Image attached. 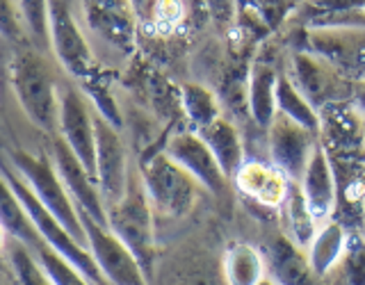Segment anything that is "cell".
<instances>
[{
	"label": "cell",
	"mask_w": 365,
	"mask_h": 285,
	"mask_svg": "<svg viewBox=\"0 0 365 285\" xmlns=\"http://www.w3.org/2000/svg\"><path fill=\"white\" fill-rule=\"evenodd\" d=\"M51 53L34 48L30 41L16 43L9 62V78L23 114L48 137L57 135L60 119V80L48 62Z\"/></svg>",
	"instance_id": "1"
},
{
	"label": "cell",
	"mask_w": 365,
	"mask_h": 285,
	"mask_svg": "<svg viewBox=\"0 0 365 285\" xmlns=\"http://www.w3.org/2000/svg\"><path fill=\"white\" fill-rule=\"evenodd\" d=\"M153 205L148 201L140 171H133L123 197L108 205V228L128 247L148 279L155 267V224Z\"/></svg>",
	"instance_id": "2"
},
{
	"label": "cell",
	"mask_w": 365,
	"mask_h": 285,
	"mask_svg": "<svg viewBox=\"0 0 365 285\" xmlns=\"http://www.w3.org/2000/svg\"><path fill=\"white\" fill-rule=\"evenodd\" d=\"M9 165L14 167L21 178L32 187V192L41 199V203L48 208L55 219L60 222L78 244L87 249V233L83 219H80V210L73 203L71 194L66 192L64 182L57 174V167L53 162L51 153H26V151H9L5 155Z\"/></svg>",
	"instance_id": "3"
},
{
	"label": "cell",
	"mask_w": 365,
	"mask_h": 285,
	"mask_svg": "<svg viewBox=\"0 0 365 285\" xmlns=\"http://www.w3.org/2000/svg\"><path fill=\"white\" fill-rule=\"evenodd\" d=\"M51 55L80 85L91 83L96 73V57L83 23L76 16L73 0H48Z\"/></svg>",
	"instance_id": "4"
},
{
	"label": "cell",
	"mask_w": 365,
	"mask_h": 285,
	"mask_svg": "<svg viewBox=\"0 0 365 285\" xmlns=\"http://www.w3.org/2000/svg\"><path fill=\"white\" fill-rule=\"evenodd\" d=\"M140 176L155 214L180 219L190 214L197 203L201 185L165 153V148L146 160L140 169Z\"/></svg>",
	"instance_id": "5"
},
{
	"label": "cell",
	"mask_w": 365,
	"mask_h": 285,
	"mask_svg": "<svg viewBox=\"0 0 365 285\" xmlns=\"http://www.w3.org/2000/svg\"><path fill=\"white\" fill-rule=\"evenodd\" d=\"M302 43L297 48L311 51L329 62L336 71L361 83L365 80V28L334 26V28H299Z\"/></svg>",
	"instance_id": "6"
},
{
	"label": "cell",
	"mask_w": 365,
	"mask_h": 285,
	"mask_svg": "<svg viewBox=\"0 0 365 285\" xmlns=\"http://www.w3.org/2000/svg\"><path fill=\"white\" fill-rule=\"evenodd\" d=\"M283 68L292 80V85L302 91L315 110H322L329 103L349 100L354 94V85H356L342 78L319 55L304 48H292L285 57Z\"/></svg>",
	"instance_id": "7"
},
{
	"label": "cell",
	"mask_w": 365,
	"mask_h": 285,
	"mask_svg": "<svg viewBox=\"0 0 365 285\" xmlns=\"http://www.w3.org/2000/svg\"><path fill=\"white\" fill-rule=\"evenodd\" d=\"M57 135L68 144L87 171L96 178V125L94 105L85 91L71 83H60V119Z\"/></svg>",
	"instance_id": "8"
},
{
	"label": "cell",
	"mask_w": 365,
	"mask_h": 285,
	"mask_svg": "<svg viewBox=\"0 0 365 285\" xmlns=\"http://www.w3.org/2000/svg\"><path fill=\"white\" fill-rule=\"evenodd\" d=\"M80 219H83L87 233L89 254L94 256L101 274L110 285H148V276L144 274L140 260L108 226L94 222L83 212H80Z\"/></svg>",
	"instance_id": "9"
},
{
	"label": "cell",
	"mask_w": 365,
	"mask_h": 285,
	"mask_svg": "<svg viewBox=\"0 0 365 285\" xmlns=\"http://www.w3.org/2000/svg\"><path fill=\"white\" fill-rule=\"evenodd\" d=\"M85 32L94 34L103 46L119 55L135 48V9L130 0H76Z\"/></svg>",
	"instance_id": "10"
},
{
	"label": "cell",
	"mask_w": 365,
	"mask_h": 285,
	"mask_svg": "<svg viewBox=\"0 0 365 285\" xmlns=\"http://www.w3.org/2000/svg\"><path fill=\"white\" fill-rule=\"evenodd\" d=\"M94 125H96V182L106 208L117 203L133 174L128 162V151L121 140V133L114 123L101 117L94 108Z\"/></svg>",
	"instance_id": "11"
},
{
	"label": "cell",
	"mask_w": 365,
	"mask_h": 285,
	"mask_svg": "<svg viewBox=\"0 0 365 285\" xmlns=\"http://www.w3.org/2000/svg\"><path fill=\"white\" fill-rule=\"evenodd\" d=\"M165 153L174 160L176 165H180L187 174L199 182V185L210 192L212 197H228L231 190V178L224 174V169L215 160L212 151L201 140V135L197 130H178L167 140Z\"/></svg>",
	"instance_id": "12"
},
{
	"label": "cell",
	"mask_w": 365,
	"mask_h": 285,
	"mask_svg": "<svg viewBox=\"0 0 365 285\" xmlns=\"http://www.w3.org/2000/svg\"><path fill=\"white\" fill-rule=\"evenodd\" d=\"M48 153L53 157V162L57 167L66 192L71 194L73 203L78 205V210L91 217L94 222L108 226V208L106 201L101 197L98 182L96 178L89 174L87 167L80 162L78 155L68 148V144L62 140L60 135H53L48 142Z\"/></svg>",
	"instance_id": "13"
},
{
	"label": "cell",
	"mask_w": 365,
	"mask_h": 285,
	"mask_svg": "<svg viewBox=\"0 0 365 285\" xmlns=\"http://www.w3.org/2000/svg\"><path fill=\"white\" fill-rule=\"evenodd\" d=\"M317 142V133L304 128L302 123L288 119L281 112H277V117L267 125L269 160L290 180H299Z\"/></svg>",
	"instance_id": "14"
},
{
	"label": "cell",
	"mask_w": 365,
	"mask_h": 285,
	"mask_svg": "<svg viewBox=\"0 0 365 285\" xmlns=\"http://www.w3.org/2000/svg\"><path fill=\"white\" fill-rule=\"evenodd\" d=\"M292 182L294 180L285 176L272 160H258V157L245 160L242 167L233 176V185L242 197L254 201L260 208H269V210L281 208Z\"/></svg>",
	"instance_id": "15"
},
{
	"label": "cell",
	"mask_w": 365,
	"mask_h": 285,
	"mask_svg": "<svg viewBox=\"0 0 365 285\" xmlns=\"http://www.w3.org/2000/svg\"><path fill=\"white\" fill-rule=\"evenodd\" d=\"M299 190L308 203V208L315 214L319 224L334 219L338 208V180L331 160L324 151V146L317 142L315 151L306 162L304 174L299 176Z\"/></svg>",
	"instance_id": "16"
},
{
	"label": "cell",
	"mask_w": 365,
	"mask_h": 285,
	"mask_svg": "<svg viewBox=\"0 0 365 285\" xmlns=\"http://www.w3.org/2000/svg\"><path fill=\"white\" fill-rule=\"evenodd\" d=\"M260 251L267 265V276L277 285H319L308 254L283 233L272 235Z\"/></svg>",
	"instance_id": "17"
},
{
	"label": "cell",
	"mask_w": 365,
	"mask_h": 285,
	"mask_svg": "<svg viewBox=\"0 0 365 285\" xmlns=\"http://www.w3.org/2000/svg\"><path fill=\"white\" fill-rule=\"evenodd\" d=\"M283 68L277 66V60L260 48L258 57L249 68V85H247V105L249 114L256 125L267 130L272 119L277 117V85Z\"/></svg>",
	"instance_id": "18"
},
{
	"label": "cell",
	"mask_w": 365,
	"mask_h": 285,
	"mask_svg": "<svg viewBox=\"0 0 365 285\" xmlns=\"http://www.w3.org/2000/svg\"><path fill=\"white\" fill-rule=\"evenodd\" d=\"M292 21L299 28H365V0H304Z\"/></svg>",
	"instance_id": "19"
},
{
	"label": "cell",
	"mask_w": 365,
	"mask_h": 285,
	"mask_svg": "<svg viewBox=\"0 0 365 285\" xmlns=\"http://www.w3.org/2000/svg\"><path fill=\"white\" fill-rule=\"evenodd\" d=\"M199 135H201V140L208 144L215 160L224 169V174L233 180L235 171L242 167V162L247 160L245 142H242V135L237 130V125L222 114L220 119H215L210 125H205L203 130H199Z\"/></svg>",
	"instance_id": "20"
},
{
	"label": "cell",
	"mask_w": 365,
	"mask_h": 285,
	"mask_svg": "<svg viewBox=\"0 0 365 285\" xmlns=\"http://www.w3.org/2000/svg\"><path fill=\"white\" fill-rule=\"evenodd\" d=\"M279 217H281V224H283V235L294 242L299 249L308 251L311 247L313 237L319 228V222L315 219V214L308 208V203L304 199V194L299 190V182H292V187L285 197L283 205L279 208Z\"/></svg>",
	"instance_id": "21"
},
{
	"label": "cell",
	"mask_w": 365,
	"mask_h": 285,
	"mask_svg": "<svg viewBox=\"0 0 365 285\" xmlns=\"http://www.w3.org/2000/svg\"><path fill=\"white\" fill-rule=\"evenodd\" d=\"M345 242H347V231H345V226H342V222L329 219L324 224H319L313 242L306 251L308 260H311V267L315 269L319 279L329 276V274L338 267L342 251H345Z\"/></svg>",
	"instance_id": "22"
},
{
	"label": "cell",
	"mask_w": 365,
	"mask_h": 285,
	"mask_svg": "<svg viewBox=\"0 0 365 285\" xmlns=\"http://www.w3.org/2000/svg\"><path fill=\"white\" fill-rule=\"evenodd\" d=\"M224 276L228 285H258L267 276L262 251L247 242H235L224 251Z\"/></svg>",
	"instance_id": "23"
},
{
	"label": "cell",
	"mask_w": 365,
	"mask_h": 285,
	"mask_svg": "<svg viewBox=\"0 0 365 285\" xmlns=\"http://www.w3.org/2000/svg\"><path fill=\"white\" fill-rule=\"evenodd\" d=\"M0 224L5 226L11 239H16L30 251L41 242V235L37 226L32 224L26 205L19 201L14 190L9 187V182L3 176H0Z\"/></svg>",
	"instance_id": "24"
},
{
	"label": "cell",
	"mask_w": 365,
	"mask_h": 285,
	"mask_svg": "<svg viewBox=\"0 0 365 285\" xmlns=\"http://www.w3.org/2000/svg\"><path fill=\"white\" fill-rule=\"evenodd\" d=\"M180 100L192 130H203L215 119L222 117V105L212 91L199 83H185L180 87Z\"/></svg>",
	"instance_id": "25"
},
{
	"label": "cell",
	"mask_w": 365,
	"mask_h": 285,
	"mask_svg": "<svg viewBox=\"0 0 365 285\" xmlns=\"http://www.w3.org/2000/svg\"><path fill=\"white\" fill-rule=\"evenodd\" d=\"M277 112L285 114L288 119L302 123L304 128L317 133L319 130V114L317 110L308 103V98L302 94L299 89L292 85V80L285 73V68L279 76L277 85Z\"/></svg>",
	"instance_id": "26"
},
{
	"label": "cell",
	"mask_w": 365,
	"mask_h": 285,
	"mask_svg": "<svg viewBox=\"0 0 365 285\" xmlns=\"http://www.w3.org/2000/svg\"><path fill=\"white\" fill-rule=\"evenodd\" d=\"M32 254L37 256L39 265L48 274V279L55 285H94L83 271H80L71 260H66L60 251H55L48 242H41L32 249Z\"/></svg>",
	"instance_id": "27"
},
{
	"label": "cell",
	"mask_w": 365,
	"mask_h": 285,
	"mask_svg": "<svg viewBox=\"0 0 365 285\" xmlns=\"http://www.w3.org/2000/svg\"><path fill=\"white\" fill-rule=\"evenodd\" d=\"M19 11L26 26L28 41L43 53H51L48 34V0H16Z\"/></svg>",
	"instance_id": "28"
},
{
	"label": "cell",
	"mask_w": 365,
	"mask_h": 285,
	"mask_svg": "<svg viewBox=\"0 0 365 285\" xmlns=\"http://www.w3.org/2000/svg\"><path fill=\"white\" fill-rule=\"evenodd\" d=\"M187 19L185 0H153L146 7V26L151 32L167 37L174 34Z\"/></svg>",
	"instance_id": "29"
},
{
	"label": "cell",
	"mask_w": 365,
	"mask_h": 285,
	"mask_svg": "<svg viewBox=\"0 0 365 285\" xmlns=\"http://www.w3.org/2000/svg\"><path fill=\"white\" fill-rule=\"evenodd\" d=\"M304 0H242V11H251L254 19L267 30H279L290 21Z\"/></svg>",
	"instance_id": "30"
},
{
	"label": "cell",
	"mask_w": 365,
	"mask_h": 285,
	"mask_svg": "<svg viewBox=\"0 0 365 285\" xmlns=\"http://www.w3.org/2000/svg\"><path fill=\"white\" fill-rule=\"evenodd\" d=\"M338 269L345 285H365V233L359 228H351L347 233Z\"/></svg>",
	"instance_id": "31"
},
{
	"label": "cell",
	"mask_w": 365,
	"mask_h": 285,
	"mask_svg": "<svg viewBox=\"0 0 365 285\" xmlns=\"http://www.w3.org/2000/svg\"><path fill=\"white\" fill-rule=\"evenodd\" d=\"M11 265H14L21 285H55L39 265V260H34L32 251L16 239H11Z\"/></svg>",
	"instance_id": "32"
},
{
	"label": "cell",
	"mask_w": 365,
	"mask_h": 285,
	"mask_svg": "<svg viewBox=\"0 0 365 285\" xmlns=\"http://www.w3.org/2000/svg\"><path fill=\"white\" fill-rule=\"evenodd\" d=\"M0 37L7 39L9 43L28 41L16 0H0Z\"/></svg>",
	"instance_id": "33"
},
{
	"label": "cell",
	"mask_w": 365,
	"mask_h": 285,
	"mask_svg": "<svg viewBox=\"0 0 365 285\" xmlns=\"http://www.w3.org/2000/svg\"><path fill=\"white\" fill-rule=\"evenodd\" d=\"M203 5L212 23L222 30L233 28L242 11V0H203Z\"/></svg>",
	"instance_id": "34"
},
{
	"label": "cell",
	"mask_w": 365,
	"mask_h": 285,
	"mask_svg": "<svg viewBox=\"0 0 365 285\" xmlns=\"http://www.w3.org/2000/svg\"><path fill=\"white\" fill-rule=\"evenodd\" d=\"M351 105L356 108L361 114L365 112V80H361V83L354 85V94H351Z\"/></svg>",
	"instance_id": "35"
},
{
	"label": "cell",
	"mask_w": 365,
	"mask_h": 285,
	"mask_svg": "<svg viewBox=\"0 0 365 285\" xmlns=\"http://www.w3.org/2000/svg\"><path fill=\"white\" fill-rule=\"evenodd\" d=\"M7 239H9V235H7V231H5V226L0 224V251H5V247H7Z\"/></svg>",
	"instance_id": "36"
},
{
	"label": "cell",
	"mask_w": 365,
	"mask_h": 285,
	"mask_svg": "<svg viewBox=\"0 0 365 285\" xmlns=\"http://www.w3.org/2000/svg\"><path fill=\"white\" fill-rule=\"evenodd\" d=\"M258 285H277V283H274V281H272L269 276H265V279H262V281H260Z\"/></svg>",
	"instance_id": "37"
},
{
	"label": "cell",
	"mask_w": 365,
	"mask_h": 285,
	"mask_svg": "<svg viewBox=\"0 0 365 285\" xmlns=\"http://www.w3.org/2000/svg\"><path fill=\"white\" fill-rule=\"evenodd\" d=\"M363 137H365V112H363Z\"/></svg>",
	"instance_id": "38"
},
{
	"label": "cell",
	"mask_w": 365,
	"mask_h": 285,
	"mask_svg": "<svg viewBox=\"0 0 365 285\" xmlns=\"http://www.w3.org/2000/svg\"><path fill=\"white\" fill-rule=\"evenodd\" d=\"M363 217H365V194H363Z\"/></svg>",
	"instance_id": "39"
},
{
	"label": "cell",
	"mask_w": 365,
	"mask_h": 285,
	"mask_svg": "<svg viewBox=\"0 0 365 285\" xmlns=\"http://www.w3.org/2000/svg\"><path fill=\"white\" fill-rule=\"evenodd\" d=\"M73 3H76V0H73Z\"/></svg>",
	"instance_id": "40"
}]
</instances>
